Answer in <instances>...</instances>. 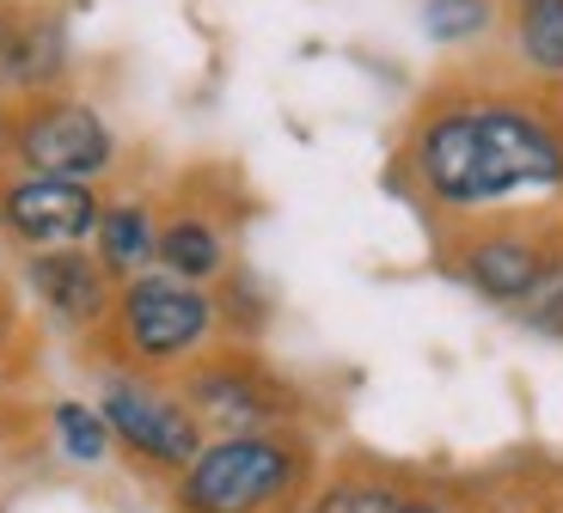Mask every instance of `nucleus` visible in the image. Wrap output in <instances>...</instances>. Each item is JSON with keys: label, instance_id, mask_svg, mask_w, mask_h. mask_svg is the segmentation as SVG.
Wrapping results in <instances>:
<instances>
[{"label": "nucleus", "instance_id": "obj_5", "mask_svg": "<svg viewBox=\"0 0 563 513\" xmlns=\"http://www.w3.org/2000/svg\"><path fill=\"white\" fill-rule=\"evenodd\" d=\"M184 403L197 410L202 434H269L307 428V391L288 379L257 343H214L178 373Z\"/></svg>", "mask_w": 563, "mask_h": 513}, {"label": "nucleus", "instance_id": "obj_10", "mask_svg": "<svg viewBox=\"0 0 563 513\" xmlns=\"http://www.w3.org/2000/svg\"><path fill=\"white\" fill-rule=\"evenodd\" d=\"M233 209L214 196V178H190L159 202V269L178 281H214L233 269Z\"/></svg>", "mask_w": 563, "mask_h": 513}, {"label": "nucleus", "instance_id": "obj_22", "mask_svg": "<svg viewBox=\"0 0 563 513\" xmlns=\"http://www.w3.org/2000/svg\"><path fill=\"white\" fill-rule=\"evenodd\" d=\"M0 386H7V361H0Z\"/></svg>", "mask_w": 563, "mask_h": 513}, {"label": "nucleus", "instance_id": "obj_13", "mask_svg": "<svg viewBox=\"0 0 563 513\" xmlns=\"http://www.w3.org/2000/svg\"><path fill=\"white\" fill-rule=\"evenodd\" d=\"M43 428H49L56 458L74 465V471H104L117 458V440H111V428H104L92 398H49L43 403Z\"/></svg>", "mask_w": 563, "mask_h": 513}, {"label": "nucleus", "instance_id": "obj_4", "mask_svg": "<svg viewBox=\"0 0 563 513\" xmlns=\"http://www.w3.org/2000/svg\"><path fill=\"white\" fill-rule=\"evenodd\" d=\"M558 245H563V202L435 226L441 269H448L472 300L496 305V312H515V319H521V305L533 300V288L545 281Z\"/></svg>", "mask_w": 563, "mask_h": 513}, {"label": "nucleus", "instance_id": "obj_20", "mask_svg": "<svg viewBox=\"0 0 563 513\" xmlns=\"http://www.w3.org/2000/svg\"><path fill=\"white\" fill-rule=\"evenodd\" d=\"M13 104L19 98H0V166H7V141H13Z\"/></svg>", "mask_w": 563, "mask_h": 513}, {"label": "nucleus", "instance_id": "obj_19", "mask_svg": "<svg viewBox=\"0 0 563 513\" xmlns=\"http://www.w3.org/2000/svg\"><path fill=\"white\" fill-rule=\"evenodd\" d=\"M398 513H453V501H448V495H435V489H405Z\"/></svg>", "mask_w": 563, "mask_h": 513}, {"label": "nucleus", "instance_id": "obj_15", "mask_svg": "<svg viewBox=\"0 0 563 513\" xmlns=\"http://www.w3.org/2000/svg\"><path fill=\"white\" fill-rule=\"evenodd\" d=\"M422 37L448 56H478L503 37V0H422Z\"/></svg>", "mask_w": 563, "mask_h": 513}, {"label": "nucleus", "instance_id": "obj_16", "mask_svg": "<svg viewBox=\"0 0 563 513\" xmlns=\"http://www.w3.org/2000/svg\"><path fill=\"white\" fill-rule=\"evenodd\" d=\"M521 324L539 336H551V343H563V245H558V257H551L545 281L533 288V300L521 305Z\"/></svg>", "mask_w": 563, "mask_h": 513}, {"label": "nucleus", "instance_id": "obj_8", "mask_svg": "<svg viewBox=\"0 0 563 513\" xmlns=\"http://www.w3.org/2000/svg\"><path fill=\"white\" fill-rule=\"evenodd\" d=\"M99 183H68V178H37V171L0 166V245L7 250H62V245H92L99 226Z\"/></svg>", "mask_w": 563, "mask_h": 513}, {"label": "nucleus", "instance_id": "obj_1", "mask_svg": "<svg viewBox=\"0 0 563 513\" xmlns=\"http://www.w3.org/2000/svg\"><path fill=\"white\" fill-rule=\"evenodd\" d=\"M393 183L429 221L563 202V86L453 68L410 104Z\"/></svg>", "mask_w": 563, "mask_h": 513}, {"label": "nucleus", "instance_id": "obj_9", "mask_svg": "<svg viewBox=\"0 0 563 513\" xmlns=\"http://www.w3.org/2000/svg\"><path fill=\"white\" fill-rule=\"evenodd\" d=\"M19 293L37 305V319L68 343H92L111 319L117 281L92 257V245H62V250H25L19 257Z\"/></svg>", "mask_w": 563, "mask_h": 513}, {"label": "nucleus", "instance_id": "obj_14", "mask_svg": "<svg viewBox=\"0 0 563 513\" xmlns=\"http://www.w3.org/2000/svg\"><path fill=\"white\" fill-rule=\"evenodd\" d=\"M405 489H410L405 477L380 471V465H338L312 483L300 513H398Z\"/></svg>", "mask_w": 563, "mask_h": 513}, {"label": "nucleus", "instance_id": "obj_12", "mask_svg": "<svg viewBox=\"0 0 563 513\" xmlns=\"http://www.w3.org/2000/svg\"><path fill=\"white\" fill-rule=\"evenodd\" d=\"M503 56L527 80L563 86V0H503Z\"/></svg>", "mask_w": 563, "mask_h": 513}, {"label": "nucleus", "instance_id": "obj_11", "mask_svg": "<svg viewBox=\"0 0 563 513\" xmlns=\"http://www.w3.org/2000/svg\"><path fill=\"white\" fill-rule=\"evenodd\" d=\"M92 257L104 264V276L123 281L159 269V196L147 190H104L99 226H92Z\"/></svg>", "mask_w": 563, "mask_h": 513}, {"label": "nucleus", "instance_id": "obj_17", "mask_svg": "<svg viewBox=\"0 0 563 513\" xmlns=\"http://www.w3.org/2000/svg\"><path fill=\"white\" fill-rule=\"evenodd\" d=\"M31 0H0V98H19V43Z\"/></svg>", "mask_w": 563, "mask_h": 513}, {"label": "nucleus", "instance_id": "obj_3", "mask_svg": "<svg viewBox=\"0 0 563 513\" xmlns=\"http://www.w3.org/2000/svg\"><path fill=\"white\" fill-rule=\"evenodd\" d=\"M214 343H227L214 288L178 281L166 269H147V276L117 288L111 319H104V331L86 348L99 355V367H135V373L178 379Z\"/></svg>", "mask_w": 563, "mask_h": 513}, {"label": "nucleus", "instance_id": "obj_21", "mask_svg": "<svg viewBox=\"0 0 563 513\" xmlns=\"http://www.w3.org/2000/svg\"><path fill=\"white\" fill-rule=\"evenodd\" d=\"M453 513H503L496 501H453Z\"/></svg>", "mask_w": 563, "mask_h": 513}, {"label": "nucleus", "instance_id": "obj_7", "mask_svg": "<svg viewBox=\"0 0 563 513\" xmlns=\"http://www.w3.org/2000/svg\"><path fill=\"white\" fill-rule=\"evenodd\" d=\"M7 166L37 171V178H68V183H111L123 171V135L117 123L80 98L74 86L13 104V141H7Z\"/></svg>", "mask_w": 563, "mask_h": 513}, {"label": "nucleus", "instance_id": "obj_18", "mask_svg": "<svg viewBox=\"0 0 563 513\" xmlns=\"http://www.w3.org/2000/svg\"><path fill=\"white\" fill-rule=\"evenodd\" d=\"M13 293H19V276H13V257L0 245V343L13 336Z\"/></svg>", "mask_w": 563, "mask_h": 513}, {"label": "nucleus", "instance_id": "obj_6", "mask_svg": "<svg viewBox=\"0 0 563 513\" xmlns=\"http://www.w3.org/2000/svg\"><path fill=\"white\" fill-rule=\"evenodd\" d=\"M92 403H99L104 428L117 440V458H129L141 477H159V483H172L209 440L197 410L184 403L178 379L135 373V367H99Z\"/></svg>", "mask_w": 563, "mask_h": 513}, {"label": "nucleus", "instance_id": "obj_2", "mask_svg": "<svg viewBox=\"0 0 563 513\" xmlns=\"http://www.w3.org/2000/svg\"><path fill=\"white\" fill-rule=\"evenodd\" d=\"M324 477L312 428L209 434L202 453L166 483L172 513H300Z\"/></svg>", "mask_w": 563, "mask_h": 513}]
</instances>
